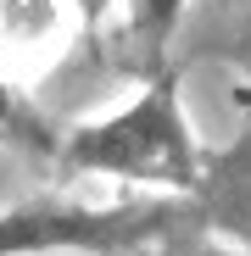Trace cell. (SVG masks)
Wrapping results in <instances>:
<instances>
[{
    "instance_id": "cell-1",
    "label": "cell",
    "mask_w": 251,
    "mask_h": 256,
    "mask_svg": "<svg viewBox=\"0 0 251 256\" xmlns=\"http://www.w3.org/2000/svg\"><path fill=\"white\" fill-rule=\"evenodd\" d=\"M51 167L62 178H106L123 190H156V195H201L218 173L212 150L190 128L179 67L145 72V84L117 112L62 128Z\"/></svg>"
},
{
    "instance_id": "cell-2",
    "label": "cell",
    "mask_w": 251,
    "mask_h": 256,
    "mask_svg": "<svg viewBox=\"0 0 251 256\" xmlns=\"http://www.w3.org/2000/svg\"><path fill=\"white\" fill-rule=\"evenodd\" d=\"M201 223L206 212L195 195H34L0 212V256H156L190 245Z\"/></svg>"
},
{
    "instance_id": "cell-3",
    "label": "cell",
    "mask_w": 251,
    "mask_h": 256,
    "mask_svg": "<svg viewBox=\"0 0 251 256\" xmlns=\"http://www.w3.org/2000/svg\"><path fill=\"white\" fill-rule=\"evenodd\" d=\"M190 12V0H129V17H123V45H129V56L156 72L167 67V45H173V34Z\"/></svg>"
},
{
    "instance_id": "cell-4",
    "label": "cell",
    "mask_w": 251,
    "mask_h": 256,
    "mask_svg": "<svg viewBox=\"0 0 251 256\" xmlns=\"http://www.w3.org/2000/svg\"><path fill=\"white\" fill-rule=\"evenodd\" d=\"M56 140H62V128L17 90L12 72H0V150H23V156L51 162L56 156Z\"/></svg>"
},
{
    "instance_id": "cell-5",
    "label": "cell",
    "mask_w": 251,
    "mask_h": 256,
    "mask_svg": "<svg viewBox=\"0 0 251 256\" xmlns=\"http://www.w3.org/2000/svg\"><path fill=\"white\" fill-rule=\"evenodd\" d=\"M62 6L56 0H0V34L12 45H39V39L62 34Z\"/></svg>"
},
{
    "instance_id": "cell-6",
    "label": "cell",
    "mask_w": 251,
    "mask_h": 256,
    "mask_svg": "<svg viewBox=\"0 0 251 256\" xmlns=\"http://www.w3.org/2000/svg\"><path fill=\"white\" fill-rule=\"evenodd\" d=\"M212 56H218V62H229V67L240 72V84H245V100H251V12L240 17V28H234L229 39H218V45H212Z\"/></svg>"
},
{
    "instance_id": "cell-7",
    "label": "cell",
    "mask_w": 251,
    "mask_h": 256,
    "mask_svg": "<svg viewBox=\"0 0 251 256\" xmlns=\"http://www.w3.org/2000/svg\"><path fill=\"white\" fill-rule=\"evenodd\" d=\"M112 6H117V0H67V12H73V22L84 34V45H101V34L112 22Z\"/></svg>"
},
{
    "instance_id": "cell-8",
    "label": "cell",
    "mask_w": 251,
    "mask_h": 256,
    "mask_svg": "<svg viewBox=\"0 0 251 256\" xmlns=\"http://www.w3.org/2000/svg\"><path fill=\"white\" fill-rule=\"evenodd\" d=\"M156 256H251V250H240V245H212V240H190V245L156 250Z\"/></svg>"
}]
</instances>
